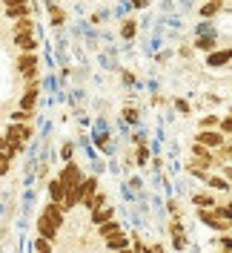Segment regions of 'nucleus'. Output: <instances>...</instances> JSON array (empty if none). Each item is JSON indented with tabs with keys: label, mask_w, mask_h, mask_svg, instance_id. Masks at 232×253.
Wrapping results in <instances>:
<instances>
[{
	"label": "nucleus",
	"mask_w": 232,
	"mask_h": 253,
	"mask_svg": "<svg viewBox=\"0 0 232 253\" xmlns=\"http://www.w3.org/2000/svg\"><path fill=\"white\" fill-rule=\"evenodd\" d=\"M43 216H46V219L52 221L55 227H61V224H63V207H61V205H55V202H49L46 210H43Z\"/></svg>",
	"instance_id": "39448f33"
},
{
	"label": "nucleus",
	"mask_w": 232,
	"mask_h": 253,
	"mask_svg": "<svg viewBox=\"0 0 232 253\" xmlns=\"http://www.w3.org/2000/svg\"><path fill=\"white\" fill-rule=\"evenodd\" d=\"M192 202L201 207V210H206V207H215V205H218V199H215V196H209V193H195V196H192Z\"/></svg>",
	"instance_id": "9d476101"
},
{
	"label": "nucleus",
	"mask_w": 232,
	"mask_h": 253,
	"mask_svg": "<svg viewBox=\"0 0 232 253\" xmlns=\"http://www.w3.org/2000/svg\"><path fill=\"white\" fill-rule=\"evenodd\" d=\"M172 233H175V248H184V245H186V236H184V230H181V224H178V221L172 224Z\"/></svg>",
	"instance_id": "ddd939ff"
},
{
	"label": "nucleus",
	"mask_w": 232,
	"mask_h": 253,
	"mask_svg": "<svg viewBox=\"0 0 232 253\" xmlns=\"http://www.w3.org/2000/svg\"><path fill=\"white\" fill-rule=\"evenodd\" d=\"M12 124H32V118H34V112H23V110H15L12 115Z\"/></svg>",
	"instance_id": "f8f14e48"
},
{
	"label": "nucleus",
	"mask_w": 232,
	"mask_h": 253,
	"mask_svg": "<svg viewBox=\"0 0 232 253\" xmlns=\"http://www.w3.org/2000/svg\"><path fill=\"white\" fill-rule=\"evenodd\" d=\"M201 126L203 129H218V115H206L201 121Z\"/></svg>",
	"instance_id": "dca6fc26"
},
{
	"label": "nucleus",
	"mask_w": 232,
	"mask_h": 253,
	"mask_svg": "<svg viewBox=\"0 0 232 253\" xmlns=\"http://www.w3.org/2000/svg\"><path fill=\"white\" fill-rule=\"evenodd\" d=\"M12 41H15V46L20 49V52H34L37 49V41H34V35H12Z\"/></svg>",
	"instance_id": "7ed1b4c3"
},
{
	"label": "nucleus",
	"mask_w": 232,
	"mask_h": 253,
	"mask_svg": "<svg viewBox=\"0 0 232 253\" xmlns=\"http://www.w3.org/2000/svg\"><path fill=\"white\" fill-rule=\"evenodd\" d=\"M218 6H221V3H215V0H212V3H206V6H203L201 12H203V15H212V12H218Z\"/></svg>",
	"instance_id": "a211bd4d"
},
{
	"label": "nucleus",
	"mask_w": 232,
	"mask_h": 253,
	"mask_svg": "<svg viewBox=\"0 0 232 253\" xmlns=\"http://www.w3.org/2000/svg\"><path fill=\"white\" fill-rule=\"evenodd\" d=\"M52 20H55V23H63V12L55 9V6H52Z\"/></svg>",
	"instance_id": "6ab92c4d"
},
{
	"label": "nucleus",
	"mask_w": 232,
	"mask_h": 253,
	"mask_svg": "<svg viewBox=\"0 0 232 253\" xmlns=\"http://www.w3.org/2000/svg\"><path fill=\"white\" fill-rule=\"evenodd\" d=\"M63 193H66V190H63L61 178H52V181H49V196H52L55 205H61V207H63Z\"/></svg>",
	"instance_id": "0eeeda50"
},
{
	"label": "nucleus",
	"mask_w": 232,
	"mask_h": 253,
	"mask_svg": "<svg viewBox=\"0 0 232 253\" xmlns=\"http://www.w3.org/2000/svg\"><path fill=\"white\" fill-rule=\"evenodd\" d=\"M34 253H52V242H46V239H34Z\"/></svg>",
	"instance_id": "4468645a"
},
{
	"label": "nucleus",
	"mask_w": 232,
	"mask_h": 253,
	"mask_svg": "<svg viewBox=\"0 0 232 253\" xmlns=\"http://www.w3.org/2000/svg\"><path fill=\"white\" fill-rule=\"evenodd\" d=\"M58 230H61V227H55V224H52L43 213L37 216V236H40V239H46V242H52V245H55V242H58Z\"/></svg>",
	"instance_id": "f03ea898"
},
{
	"label": "nucleus",
	"mask_w": 232,
	"mask_h": 253,
	"mask_svg": "<svg viewBox=\"0 0 232 253\" xmlns=\"http://www.w3.org/2000/svg\"><path fill=\"white\" fill-rule=\"evenodd\" d=\"M224 141H230V138H224L218 129H201L198 135H195V144H201V147H206V150H212V147H221Z\"/></svg>",
	"instance_id": "f257e3e1"
},
{
	"label": "nucleus",
	"mask_w": 232,
	"mask_h": 253,
	"mask_svg": "<svg viewBox=\"0 0 232 253\" xmlns=\"http://www.w3.org/2000/svg\"><path fill=\"white\" fill-rule=\"evenodd\" d=\"M203 181H206L212 190H221V193H227V190H230V184H227V178H224V175H203Z\"/></svg>",
	"instance_id": "9b49d317"
},
{
	"label": "nucleus",
	"mask_w": 232,
	"mask_h": 253,
	"mask_svg": "<svg viewBox=\"0 0 232 253\" xmlns=\"http://www.w3.org/2000/svg\"><path fill=\"white\" fill-rule=\"evenodd\" d=\"M201 219L206 221V224H212V227H218V216H215V213H209V210H201Z\"/></svg>",
	"instance_id": "f3484780"
},
{
	"label": "nucleus",
	"mask_w": 232,
	"mask_h": 253,
	"mask_svg": "<svg viewBox=\"0 0 232 253\" xmlns=\"http://www.w3.org/2000/svg\"><path fill=\"white\" fill-rule=\"evenodd\" d=\"M17 3H23V0H3V6H17Z\"/></svg>",
	"instance_id": "aec40b11"
},
{
	"label": "nucleus",
	"mask_w": 232,
	"mask_h": 253,
	"mask_svg": "<svg viewBox=\"0 0 232 253\" xmlns=\"http://www.w3.org/2000/svg\"><path fill=\"white\" fill-rule=\"evenodd\" d=\"M118 233H124V227H121L115 219H112V221H103V224L98 227V236H100V239H112V236H118Z\"/></svg>",
	"instance_id": "423d86ee"
},
{
	"label": "nucleus",
	"mask_w": 232,
	"mask_h": 253,
	"mask_svg": "<svg viewBox=\"0 0 232 253\" xmlns=\"http://www.w3.org/2000/svg\"><path fill=\"white\" fill-rule=\"evenodd\" d=\"M32 15V6L23 0V3H17V6H6V17L9 20H20V17H29Z\"/></svg>",
	"instance_id": "20e7f679"
},
{
	"label": "nucleus",
	"mask_w": 232,
	"mask_h": 253,
	"mask_svg": "<svg viewBox=\"0 0 232 253\" xmlns=\"http://www.w3.org/2000/svg\"><path fill=\"white\" fill-rule=\"evenodd\" d=\"M112 219H115V210H112V207H98V210H92V221L98 227H100L103 221H112Z\"/></svg>",
	"instance_id": "6e6552de"
},
{
	"label": "nucleus",
	"mask_w": 232,
	"mask_h": 253,
	"mask_svg": "<svg viewBox=\"0 0 232 253\" xmlns=\"http://www.w3.org/2000/svg\"><path fill=\"white\" fill-rule=\"evenodd\" d=\"M103 242H106L109 251H124V248H129V239H126V233H118V236L103 239Z\"/></svg>",
	"instance_id": "1a4fd4ad"
},
{
	"label": "nucleus",
	"mask_w": 232,
	"mask_h": 253,
	"mask_svg": "<svg viewBox=\"0 0 232 253\" xmlns=\"http://www.w3.org/2000/svg\"><path fill=\"white\" fill-rule=\"evenodd\" d=\"M230 61V52H227V49H224V52H221V55H209V66H218V63H227Z\"/></svg>",
	"instance_id": "2eb2a0df"
}]
</instances>
